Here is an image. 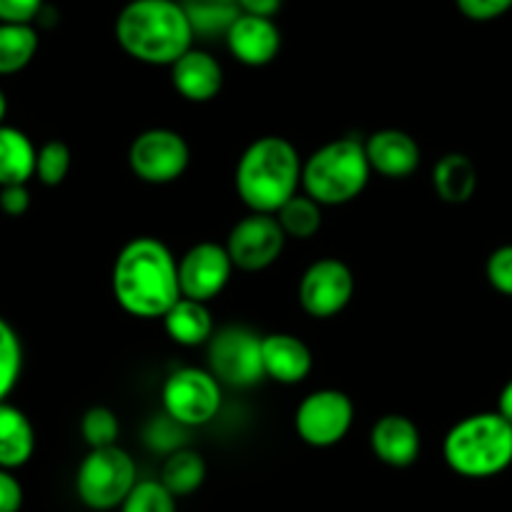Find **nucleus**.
<instances>
[{"mask_svg":"<svg viewBox=\"0 0 512 512\" xmlns=\"http://www.w3.org/2000/svg\"><path fill=\"white\" fill-rule=\"evenodd\" d=\"M485 277L495 292L512 297V244L497 246L485 264Z\"/></svg>","mask_w":512,"mask_h":512,"instance_id":"31","label":"nucleus"},{"mask_svg":"<svg viewBox=\"0 0 512 512\" xmlns=\"http://www.w3.org/2000/svg\"><path fill=\"white\" fill-rule=\"evenodd\" d=\"M302 164L297 146L284 136L251 141L236 161L234 186L241 204L259 214H277L302 189Z\"/></svg>","mask_w":512,"mask_h":512,"instance_id":"3","label":"nucleus"},{"mask_svg":"<svg viewBox=\"0 0 512 512\" xmlns=\"http://www.w3.org/2000/svg\"><path fill=\"white\" fill-rule=\"evenodd\" d=\"M81 435L91 450L96 447H111L118 445V435H121V422H118L116 412L111 407H88L81 417Z\"/></svg>","mask_w":512,"mask_h":512,"instance_id":"29","label":"nucleus"},{"mask_svg":"<svg viewBox=\"0 0 512 512\" xmlns=\"http://www.w3.org/2000/svg\"><path fill=\"white\" fill-rule=\"evenodd\" d=\"M239 11L246 16H259V18H274L282 11L284 0H236Z\"/></svg>","mask_w":512,"mask_h":512,"instance_id":"36","label":"nucleus"},{"mask_svg":"<svg viewBox=\"0 0 512 512\" xmlns=\"http://www.w3.org/2000/svg\"><path fill=\"white\" fill-rule=\"evenodd\" d=\"M354 425V402L347 392L314 390L299 402L294 412V430L299 440L309 447H334L349 435Z\"/></svg>","mask_w":512,"mask_h":512,"instance_id":"10","label":"nucleus"},{"mask_svg":"<svg viewBox=\"0 0 512 512\" xmlns=\"http://www.w3.org/2000/svg\"><path fill=\"white\" fill-rule=\"evenodd\" d=\"M372 174L384 179H410L422 161V149L402 128H379L364 141Z\"/></svg>","mask_w":512,"mask_h":512,"instance_id":"15","label":"nucleus"},{"mask_svg":"<svg viewBox=\"0 0 512 512\" xmlns=\"http://www.w3.org/2000/svg\"><path fill=\"white\" fill-rule=\"evenodd\" d=\"M23 507V485L13 470L0 467V512H21Z\"/></svg>","mask_w":512,"mask_h":512,"instance_id":"35","label":"nucleus"},{"mask_svg":"<svg viewBox=\"0 0 512 512\" xmlns=\"http://www.w3.org/2000/svg\"><path fill=\"white\" fill-rule=\"evenodd\" d=\"M43 8L46 0H0V23H33Z\"/></svg>","mask_w":512,"mask_h":512,"instance_id":"33","label":"nucleus"},{"mask_svg":"<svg viewBox=\"0 0 512 512\" xmlns=\"http://www.w3.org/2000/svg\"><path fill=\"white\" fill-rule=\"evenodd\" d=\"M121 512H176V497L171 495L161 480H139L128 492Z\"/></svg>","mask_w":512,"mask_h":512,"instance_id":"30","label":"nucleus"},{"mask_svg":"<svg viewBox=\"0 0 512 512\" xmlns=\"http://www.w3.org/2000/svg\"><path fill=\"white\" fill-rule=\"evenodd\" d=\"M224 384L204 367H179L164 379L161 405L166 417L181 427H204L219 415Z\"/></svg>","mask_w":512,"mask_h":512,"instance_id":"7","label":"nucleus"},{"mask_svg":"<svg viewBox=\"0 0 512 512\" xmlns=\"http://www.w3.org/2000/svg\"><path fill=\"white\" fill-rule=\"evenodd\" d=\"M113 33L128 58L169 68L194 48L196 38L181 0H128L118 11Z\"/></svg>","mask_w":512,"mask_h":512,"instance_id":"2","label":"nucleus"},{"mask_svg":"<svg viewBox=\"0 0 512 512\" xmlns=\"http://www.w3.org/2000/svg\"><path fill=\"white\" fill-rule=\"evenodd\" d=\"M231 274L234 264L226 246L216 241H199L179 256L181 297L204 304L214 302L231 282Z\"/></svg>","mask_w":512,"mask_h":512,"instance_id":"13","label":"nucleus"},{"mask_svg":"<svg viewBox=\"0 0 512 512\" xmlns=\"http://www.w3.org/2000/svg\"><path fill=\"white\" fill-rule=\"evenodd\" d=\"M38 43L33 23H0V76L26 71L36 58Z\"/></svg>","mask_w":512,"mask_h":512,"instance_id":"23","label":"nucleus"},{"mask_svg":"<svg viewBox=\"0 0 512 512\" xmlns=\"http://www.w3.org/2000/svg\"><path fill=\"white\" fill-rule=\"evenodd\" d=\"M206 480V460L201 452L179 447L169 452L164 467H161V482L174 497L194 495Z\"/></svg>","mask_w":512,"mask_h":512,"instance_id":"24","label":"nucleus"},{"mask_svg":"<svg viewBox=\"0 0 512 512\" xmlns=\"http://www.w3.org/2000/svg\"><path fill=\"white\" fill-rule=\"evenodd\" d=\"M224 41L231 56L249 68L269 66L282 51V31L274 18L246 16V13L231 23Z\"/></svg>","mask_w":512,"mask_h":512,"instance_id":"14","label":"nucleus"},{"mask_svg":"<svg viewBox=\"0 0 512 512\" xmlns=\"http://www.w3.org/2000/svg\"><path fill=\"white\" fill-rule=\"evenodd\" d=\"M442 457L455 475L485 480L512 465V425L500 412L462 417L447 430Z\"/></svg>","mask_w":512,"mask_h":512,"instance_id":"4","label":"nucleus"},{"mask_svg":"<svg viewBox=\"0 0 512 512\" xmlns=\"http://www.w3.org/2000/svg\"><path fill=\"white\" fill-rule=\"evenodd\" d=\"M166 334L179 347H206L211 334L216 332L214 317H211L209 304L196 302V299L181 297L169 312L161 317Z\"/></svg>","mask_w":512,"mask_h":512,"instance_id":"20","label":"nucleus"},{"mask_svg":"<svg viewBox=\"0 0 512 512\" xmlns=\"http://www.w3.org/2000/svg\"><path fill=\"white\" fill-rule=\"evenodd\" d=\"M136 482H139V467L123 447H96L88 450L78 465L76 495L88 510L108 512L123 505Z\"/></svg>","mask_w":512,"mask_h":512,"instance_id":"6","label":"nucleus"},{"mask_svg":"<svg viewBox=\"0 0 512 512\" xmlns=\"http://www.w3.org/2000/svg\"><path fill=\"white\" fill-rule=\"evenodd\" d=\"M113 299L136 319H161L181 299L179 259L156 236H136L116 254Z\"/></svg>","mask_w":512,"mask_h":512,"instance_id":"1","label":"nucleus"},{"mask_svg":"<svg viewBox=\"0 0 512 512\" xmlns=\"http://www.w3.org/2000/svg\"><path fill=\"white\" fill-rule=\"evenodd\" d=\"M23 359V342L16 327L0 317V402H6L21 382Z\"/></svg>","mask_w":512,"mask_h":512,"instance_id":"27","label":"nucleus"},{"mask_svg":"<svg viewBox=\"0 0 512 512\" xmlns=\"http://www.w3.org/2000/svg\"><path fill=\"white\" fill-rule=\"evenodd\" d=\"M264 377L279 384H299L312 374L314 354L304 339L289 332H272L262 337Z\"/></svg>","mask_w":512,"mask_h":512,"instance_id":"17","label":"nucleus"},{"mask_svg":"<svg viewBox=\"0 0 512 512\" xmlns=\"http://www.w3.org/2000/svg\"><path fill=\"white\" fill-rule=\"evenodd\" d=\"M73 151L66 141L51 139L36 154V179L43 186H61L71 174Z\"/></svg>","mask_w":512,"mask_h":512,"instance_id":"28","label":"nucleus"},{"mask_svg":"<svg viewBox=\"0 0 512 512\" xmlns=\"http://www.w3.org/2000/svg\"><path fill=\"white\" fill-rule=\"evenodd\" d=\"M369 169L364 141L334 139L319 146L302 164V191L319 206H344L367 189Z\"/></svg>","mask_w":512,"mask_h":512,"instance_id":"5","label":"nucleus"},{"mask_svg":"<svg viewBox=\"0 0 512 512\" xmlns=\"http://www.w3.org/2000/svg\"><path fill=\"white\" fill-rule=\"evenodd\" d=\"M36 452V430L21 407L0 402V467L18 470L28 465Z\"/></svg>","mask_w":512,"mask_h":512,"instance_id":"19","label":"nucleus"},{"mask_svg":"<svg viewBox=\"0 0 512 512\" xmlns=\"http://www.w3.org/2000/svg\"><path fill=\"white\" fill-rule=\"evenodd\" d=\"M31 209V191H28V184H11V186H0V211L6 216H23Z\"/></svg>","mask_w":512,"mask_h":512,"instance_id":"34","label":"nucleus"},{"mask_svg":"<svg viewBox=\"0 0 512 512\" xmlns=\"http://www.w3.org/2000/svg\"><path fill=\"white\" fill-rule=\"evenodd\" d=\"M322 209L317 201L309 199L307 194H297L277 211V221L287 239H312L322 229Z\"/></svg>","mask_w":512,"mask_h":512,"instance_id":"26","label":"nucleus"},{"mask_svg":"<svg viewBox=\"0 0 512 512\" xmlns=\"http://www.w3.org/2000/svg\"><path fill=\"white\" fill-rule=\"evenodd\" d=\"M206 362L209 372L226 387H254L264 377L262 364V334L244 324L219 327L206 342Z\"/></svg>","mask_w":512,"mask_h":512,"instance_id":"8","label":"nucleus"},{"mask_svg":"<svg viewBox=\"0 0 512 512\" xmlns=\"http://www.w3.org/2000/svg\"><path fill=\"white\" fill-rule=\"evenodd\" d=\"M36 144L16 126H0V186L28 184L36 176Z\"/></svg>","mask_w":512,"mask_h":512,"instance_id":"22","label":"nucleus"},{"mask_svg":"<svg viewBox=\"0 0 512 512\" xmlns=\"http://www.w3.org/2000/svg\"><path fill=\"white\" fill-rule=\"evenodd\" d=\"M457 11L475 23H487L502 18L512 8V0H455Z\"/></svg>","mask_w":512,"mask_h":512,"instance_id":"32","label":"nucleus"},{"mask_svg":"<svg viewBox=\"0 0 512 512\" xmlns=\"http://www.w3.org/2000/svg\"><path fill=\"white\" fill-rule=\"evenodd\" d=\"M497 412L512 425V379L502 387L500 397H497Z\"/></svg>","mask_w":512,"mask_h":512,"instance_id":"37","label":"nucleus"},{"mask_svg":"<svg viewBox=\"0 0 512 512\" xmlns=\"http://www.w3.org/2000/svg\"><path fill=\"white\" fill-rule=\"evenodd\" d=\"M196 38L226 36L231 23L241 16L236 0H181Z\"/></svg>","mask_w":512,"mask_h":512,"instance_id":"25","label":"nucleus"},{"mask_svg":"<svg viewBox=\"0 0 512 512\" xmlns=\"http://www.w3.org/2000/svg\"><path fill=\"white\" fill-rule=\"evenodd\" d=\"M354 274L337 256L317 259L304 269L297 297L304 312L314 319H332L349 307L354 297Z\"/></svg>","mask_w":512,"mask_h":512,"instance_id":"12","label":"nucleus"},{"mask_svg":"<svg viewBox=\"0 0 512 512\" xmlns=\"http://www.w3.org/2000/svg\"><path fill=\"white\" fill-rule=\"evenodd\" d=\"M224 246L229 251L234 269L254 274L264 272L274 262H279V256L287 246V234L282 231L274 214L249 211L244 219L231 226Z\"/></svg>","mask_w":512,"mask_h":512,"instance_id":"11","label":"nucleus"},{"mask_svg":"<svg viewBox=\"0 0 512 512\" xmlns=\"http://www.w3.org/2000/svg\"><path fill=\"white\" fill-rule=\"evenodd\" d=\"M369 447H372V455L384 465L397 467V470L410 467L420 460V427L400 412L382 415L369 430Z\"/></svg>","mask_w":512,"mask_h":512,"instance_id":"16","label":"nucleus"},{"mask_svg":"<svg viewBox=\"0 0 512 512\" xmlns=\"http://www.w3.org/2000/svg\"><path fill=\"white\" fill-rule=\"evenodd\" d=\"M128 169L144 184L166 186L179 181L191 164V146L179 131L146 128L128 146Z\"/></svg>","mask_w":512,"mask_h":512,"instance_id":"9","label":"nucleus"},{"mask_svg":"<svg viewBox=\"0 0 512 512\" xmlns=\"http://www.w3.org/2000/svg\"><path fill=\"white\" fill-rule=\"evenodd\" d=\"M6 113H8V98L6 93H3V88H0V126H3V121H6Z\"/></svg>","mask_w":512,"mask_h":512,"instance_id":"38","label":"nucleus"},{"mask_svg":"<svg viewBox=\"0 0 512 512\" xmlns=\"http://www.w3.org/2000/svg\"><path fill=\"white\" fill-rule=\"evenodd\" d=\"M432 189H435L437 199L445 201V204H467L477 191L475 161L460 151L440 156V161L432 169Z\"/></svg>","mask_w":512,"mask_h":512,"instance_id":"21","label":"nucleus"},{"mask_svg":"<svg viewBox=\"0 0 512 512\" xmlns=\"http://www.w3.org/2000/svg\"><path fill=\"white\" fill-rule=\"evenodd\" d=\"M171 83L176 93L191 103H209L224 88V68L204 48H189L171 66Z\"/></svg>","mask_w":512,"mask_h":512,"instance_id":"18","label":"nucleus"}]
</instances>
